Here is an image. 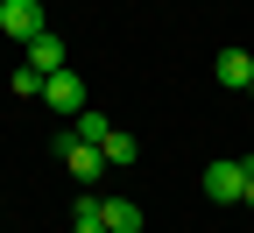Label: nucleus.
Returning <instances> with one entry per match:
<instances>
[{
    "label": "nucleus",
    "instance_id": "obj_8",
    "mask_svg": "<svg viewBox=\"0 0 254 233\" xmlns=\"http://www.w3.org/2000/svg\"><path fill=\"white\" fill-rule=\"evenodd\" d=\"M106 226L113 233H141V205L134 198H106Z\"/></svg>",
    "mask_w": 254,
    "mask_h": 233
},
{
    "label": "nucleus",
    "instance_id": "obj_2",
    "mask_svg": "<svg viewBox=\"0 0 254 233\" xmlns=\"http://www.w3.org/2000/svg\"><path fill=\"white\" fill-rule=\"evenodd\" d=\"M43 106H50V113H85V78L71 71V64L43 78Z\"/></svg>",
    "mask_w": 254,
    "mask_h": 233
},
{
    "label": "nucleus",
    "instance_id": "obj_13",
    "mask_svg": "<svg viewBox=\"0 0 254 233\" xmlns=\"http://www.w3.org/2000/svg\"><path fill=\"white\" fill-rule=\"evenodd\" d=\"M247 99H254V78H247Z\"/></svg>",
    "mask_w": 254,
    "mask_h": 233
},
{
    "label": "nucleus",
    "instance_id": "obj_6",
    "mask_svg": "<svg viewBox=\"0 0 254 233\" xmlns=\"http://www.w3.org/2000/svg\"><path fill=\"white\" fill-rule=\"evenodd\" d=\"M28 64H36L43 78H50V71H64V64H71V50H64V36H57V28H43V36L28 43Z\"/></svg>",
    "mask_w": 254,
    "mask_h": 233
},
{
    "label": "nucleus",
    "instance_id": "obj_10",
    "mask_svg": "<svg viewBox=\"0 0 254 233\" xmlns=\"http://www.w3.org/2000/svg\"><path fill=\"white\" fill-rule=\"evenodd\" d=\"M106 162H113V170H127V162H134V135H120V127H113V135H106V149H99Z\"/></svg>",
    "mask_w": 254,
    "mask_h": 233
},
{
    "label": "nucleus",
    "instance_id": "obj_5",
    "mask_svg": "<svg viewBox=\"0 0 254 233\" xmlns=\"http://www.w3.org/2000/svg\"><path fill=\"white\" fill-rule=\"evenodd\" d=\"M212 78L226 85V92H247V78H254V57H247V50H219V57H212Z\"/></svg>",
    "mask_w": 254,
    "mask_h": 233
},
{
    "label": "nucleus",
    "instance_id": "obj_1",
    "mask_svg": "<svg viewBox=\"0 0 254 233\" xmlns=\"http://www.w3.org/2000/svg\"><path fill=\"white\" fill-rule=\"evenodd\" d=\"M57 155H64V170H71V184H99V170H106V155L92 149V142H78L71 127L57 135Z\"/></svg>",
    "mask_w": 254,
    "mask_h": 233
},
{
    "label": "nucleus",
    "instance_id": "obj_11",
    "mask_svg": "<svg viewBox=\"0 0 254 233\" xmlns=\"http://www.w3.org/2000/svg\"><path fill=\"white\" fill-rule=\"evenodd\" d=\"M14 92H21V99H43V71H36V64H21V71H14Z\"/></svg>",
    "mask_w": 254,
    "mask_h": 233
},
{
    "label": "nucleus",
    "instance_id": "obj_14",
    "mask_svg": "<svg viewBox=\"0 0 254 233\" xmlns=\"http://www.w3.org/2000/svg\"><path fill=\"white\" fill-rule=\"evenodd\" d=\"M0 7H7V0H0Z\"/></svg>",
    "mask_w": 254,
    "mask_h": 233
},
{
    "label": "nucleus",
    "instance_id": "obj_3",
    "mask_svg": "<svg viewBox=\"0 0 254 233\" xmlns=\"http://www.w3.org/2000/svg\"><path fill=\"white\" fill-rule=\"evenodd\" d=\"M240 184H247V155L212 162V170H205V198H212V205H240Z\"/></svg>",
    "mask_w": 254,
    "mask_h": 233
},
{
    "label": "nucleus",
    "instance_id": "obj_9",
    "mask_svg": "<svg viewBox=\"0 0 254 233\" xmlns=\"http://www.w3.org/2000/svg\"><path fill=\"white\" fill-rule=\"evenodd\" d=\"M71 233H113V226H106V205H99V198H78V212H71Z\"/></svg>",
    "mask_w": 254,
    "mask_h": 233
},
{
    "label": "nucleus",
    "instance_id": "obj_4",
    "mask_svg": "<svg viewBox=\"0 0 254 233\" xmlns=\"http://www.w3.org/2000/svg\"><path fill=\"white\" fill-rule=\"evenodd\" d=\"M0 28H7L14 43H36L43 36V0H7V7H0Z\"/></svg>",
    "mask_w": 254,
    "mask_h": 233
},
{
    "label": "nucleus",
    "instance_id": "obj_7",
    "mask_svg": "<svg viewBox=\"0 0 254 233\" xmlns=\"http://www.w3.org/2000/svg\"><path fill=\"white\" fill-rule=\"evenodd\" d=\"M71 135H78V142H92V149H106V135H113V120H106L99 106H85V113H71Z\"/></svg>",
    "mask_w": 254,
    "mask_h": 233
},
{
    "label": "nucleus",
    "instance_id": "obj_12",
    "mask_svg": "<svg viewBox=\"0 0 254 233\" xmlns=\"http://www.w3.org/2000/svg\"><path fill=\"white\" fill-rule=\"evenodd\" d=\"M240 205H254V155H247V184H240Z\"/></svg>",
    "mask_w": 254,
    "mask_h": 233
}]
</instances>
